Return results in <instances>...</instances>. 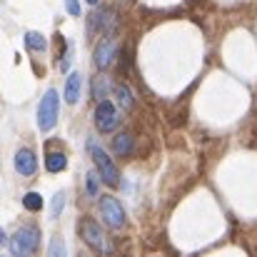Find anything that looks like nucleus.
<instances>
[{
	"mask_svg": "<svg viewBox=\"0 0 257 257\" xmlns=\"http://www.w3.org/2000/svg\"><path fill=\"white\" fill-rule=\"evenodd\" d=\"M112 90H115L117 105H120L122 110H130V107H133V95H130V87H127V85H122V83H120V85H115Z\"/></svg>",
	"mask_w": 257,
	"mask_h": 257,
	"instance_id": "obj_12",
	"label": "nucleus"
},
{
	"mask_svg": "<svg viewBox=\"0 0 257 257\" xmlns=\"http://www.w3.org/2000/svg\"><path fill=\"white\" fill-rule=\"evenodd\" d=\"M23 205H25V210L38 212V210H43V197H40L38 192H28V195L23 197Z\"/></svg>",
	"mask_w": 257,
	"mask_h": 257,
	"instance_id": "obj_17",
	"label": "nucleus"
},
{
	"mask_svg": "<svg viewBox=\"0 0 257 257\" xmlns=\"http://www.w3.org/2000/svg\"><path fill=\"white\" fill-rule=\"evenodd\" d=\"M117 122H120V117H117L115 105L107 102V100H100V105L95 110V125H97V130L100 133H110V130L117 127Z\"/></svg>",
	"mask_w": 257,
	"mask_h": 257,
	"instance_id": "obj_6",
	"label": "nucleus"
},
{
	"mask_svg": "<svg viewBox=\"0 0 257 257\" xmlns=\"http://www.w3.org/2000/svg\"><path fill=\"white\" fill-rule=\"evenodd\" d=\"M100 182H102V177H100V172H87V185H85L87 197H97V190H100Z\"/></svg>",
	"mask_w": 257,
	"mask_h": 257,
	"instance_id": "obj_16",
	"label": "nucleus"
},
{
	"mask_svg": "<svg viewBox=\"0 0 257 257\" xmlns=\"http://www.w3.org/2000/svg\"><path fill=\"white\" fill-rule=\"evenodd\" d=\"M107 90H110V85H107V78H102V75H100V78H95V80H92V97H95L97 102H100V100L107 95Z\"/></svg>",
	"mask_w": 257,
	"mask_h": 257,
	"instance_id": "obj_15",
	"label": "nucleus"
},
{
	"mask_svg": "<svg viewBox=\"0 0 257 257\" xmlns=\"http://www.w3.org/2000/svg\"><path fill=\"white\" fill-rule=\"evenodd\" d=\"M100 215H102L105 225L112 227V230H120V227L125 225V210H122V205H120L115 197H110V195H102V200H100Z\"/></svg>",
	"mask_w": 257,
	"mask_h": 257,
	"instance_id": "obj_4",
	"label": "nucleus"
},
{
	"mask_svg": "<svg viewBox=\"0 0 257 257\" xmlns=\"http://www.w3.org/2000/svg\"><path fill=\"white\" fill-rule=\"evenodd\" d=\"M63 255H65V245H63L60 237H55L53 245H50V257H63Z\"/></svg>",
	"mask_w": 257,
	"mask_h": 257,
	"instance_id": "obj_19",
	"label": "nucleus"
},
{
	"mask_svg": "<svg viewBox=\"0 0 257 257\" xmlns=\"http://www.w3.org/2000/svg\"><path fill=\"white\" fill-rule=\"evenodd\" d=\"M45 168L48 172H60L68 168V158L63 155V153H53V155H48V160H45Z\"/></svg>",
	"mask_w": 257,
	"mask_h": 257,
	"instance_id": "obj_13",
	"label": "nucleus"
},
{
	"mask_svg": "<svg viewBox=\"0 0 257 257\" xmlns=\"http://www.w3.org/2000/svg\"><path fill=\"white\" fill-rule=\"evenodd\" d=\"M110 18H112V13H110V10L92 13V15H90V30H95V28H100V30H107V25L112 23Z\"/></svg>",
	"mask_w": 257,
	"mask_h": 257,
	"instance_id": "obj_11",
	"label": "nucleus"
},
{
	"mask_svg": "<svg viewBox=\"0 0 257 257\" xmlns=\"http://www.w3.org/2000/svg\"><path fill=\"white\" fill-rule=\"evenodd\" d=\"M38 242H40V230L35 225H25L10 237V252L15 257H28L38 250Z\"/></svg>",
	"mask_w": 257,
	"mask_h": 257,
	"instance_id": "obj_1",
	"label": "nucleus"
},
{
	"mask_svg": "<svg viewBox=\"0 0 257 257\" xmlns=\"http://www.w3.org/2000/svg\"><path fill=\"white\" fill-rule=\"evenodd\" d=\"M58 107H60L58 92H55V90H48V92L43 95L40 105H38V127H40L43 133H48V130L55 127V122H58Z\"/></svg>",
	"mask_w": 257,
	"mask_h": 257,
	"instance_id": "obj_3",
	"label": "nucleus"
},
{
	"mask_svg": "<svg viewBox=\"0 0 257 257\" xmlns=\"http://www.w3.org/2000/svg\"><path fill=\"white\" fill-rule=\"evenodd\" d=\"M80 237L85 240L95 252H110V242H107V237L102 235V230H100L92 220H83V222H80Z\"/></svg>",
	"mask_w": 257,
	"mask_h": 257,
	"instance_id": "obj_5",
	"label": "nucleus"
},
{
	"mask_svg": "<svg viewBox=\"0 0 257 257\" xmlns=\"http://www.w3.org/2000/svg\"><path fill=\"white\" fill-rule=\"evenodd\" d=\"M112 55H115V40L102 38V40L97 43V48H95V65H97L100 70H105V68L112 63Z\"/></svg>",
	"mask_w": 257,
	"mask_h": 257,
	"instance_id": "obj_7",
	"label": "nucleus"
},
{
	"mask_svg": "<svg viewBox=\"0 0 257 257\" xmlns=\"http://www.w3.org/2000/svg\"><path fill=\"white\" fill-rule=\"evenodd\" d=\"M80 87H83V75L80 73H70L68 83H65V102L75 105L80 100Z\"/></svg>",
	"mask_w": 257,
	"mask_h": 257,
	"instance_id": "obj_9",
	"label": "nucleus"
},
{
	"mask_svg": "<svg viewBox=\"0 0 257 257\" xmlns=\"http://www.w3.org/2000/svg\"><path fill=\"white\" fill-rule=\"evenodd\" d=\"M65 8H68L70 15H80V5H78V0H65Z\"/></svg>",
	"mask_w": 257,
	"mask_h": 257,
	"instance_id": "obj_20",
	"label": "nucleus"
},
{
	"mask_svg": "<svg viewBox=\"0 0 257 257\" xmlns=\"http://www.w3.org/2000/svg\"><path fill=\"white\" fill-rule=\"evenodd\" d=\"M15 170L20 172V175H33V172L38 170L35 155H33L30 150H18V153H15Z\"/></svg>",
	"mask_w": 257,
	"mask_h": 257,
	"instance_id": "obj_8",
	"label": "nucleus"
},
{
	"mask_svg": "<svg viewBox=\"0 0 257 257\" xmlns=\"http://www.w3.org/2000/svg\"><path fill=\"white\" fill-rule=\"evenodd\" d=\"M87 3H90V5H97V3H100V0H87Z\"/></svg>",
	"mask_w": 257,
	"mask_h": 257,
	"instance_id": "obj_21",
	"label": "nucleus"
},
{
	"mask_svg": "<svg viewBox=\"0 0 257 257\" xmlns=\"http://www.w3.org/2000/svg\"><path fill=\"white\" fill-rule=\"evenodd\" d=\"M112 150H115V155L127 158V155L133 153V135H130V133H120V135L112 140Z\"/></svg>",
	"mask_w": 257,
	"mask_h": 257,
	"instance_id": "obj_10",
	"label": "nucleus"
},
{
	"mask_svg": "<svg viewBox=\"0 0 257 257\" xmlns=\"http://www.w3.org/2000/svg\"><path fill=\"white\" fill-rule=\"evenodd\" d=\"M63 207H65V195H63V192H58V195L53 197V217H58Z\"/></svg>",
	"mask_w": 257,
	"mask_h": 257,
	"instance_id": "obj_18",
	"label": "nucleus"
},
{
	"mask_svg": "<svg viewBox=\"0 0 257 257\" xmlns=\"http://www.w3.org/2000/svg\"><path fill=\"white\" fill-rule=\"evenodd\" d=\"M87 150H90V155H92V160H95V168L100 172L102 182L110 185V187H117V185H120V172H117V168L112 165V160L107 158V153H105L95 140L87 143Z\"/></svg>",
	"mask_w": 257,
	"mask_h": 257,
	"instance_id": "obj_2",
	"label": "nucleus"
},
{
	"mask_svg": "<svg viewBox=\"0 0 257 257\" xmlns=\"http://www.w3.org/2000/svg\"><path fill=\"white\" fill-rule=\"evenodd\" d=\"M25 45L30 48V50H35V53H40V50H45V38L40 35V33H28L25 35Z\"/></svg>",
	"mask_w": 257,
	"mask_h": 257,
	"instance_id": "obj_14",
	"label": "nucleus"
}]
</instances>
